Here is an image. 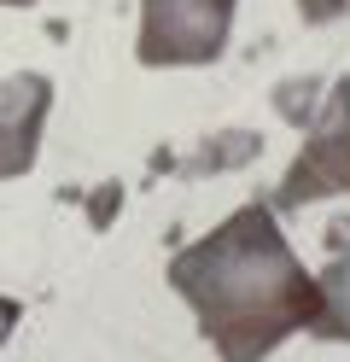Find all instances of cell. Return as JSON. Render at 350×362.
I'll list each match as a JSON object with an SVG mask.
<instances>
[{
	"label": "cell",
	"instance_id": "obj_1",
	"mask_svg": "<svg viewBox=\"0 0 350 362\" xmlns=\"http://www.w3.org/2000/svg\"><path fill=\"white\" fill-rule=\"evenodd\" d=\"M170 286L193 304L199 333L222 362H263L321 310L315 275H303L263 205L233 211L216 234L187 245L170 263Z\"/></svg>",
	"mask_w": 350,
	"mask_h": 362
},
{
	"label": "cell",
	"instance_id": "obj_2",
	"mask_svg": "<svg viewBox=\"0 0 350 362\" xmlns=\"http://www.w3.org/2000/svg\"><path fill=\"white\" fill-rule=\"evenodd\" d=\"M233 0H146L140 59L146 64H199L222 53Z\"/></svg>",
	"mask_w": 350,
	"mask_h": 362
},
{
	"label": "cell",
	"instance_id": "obj_3",
	"mask_svg": "<svg viewBox=\"0 0 350 362\" xmlns=\"http://www.w3.org/2000/svg\"><path fill=\"white\" fill-rule=\"evenodd\" d=\"M344 117H350V94L333 105V129L315 134V146L298 158V170L280 193V205H303V199H321L333 187H350V134H344Z\"/></svg>",
	"mask_w": 350,
	"mask_h": 362
},
{
	"label": "cell",
	"instance_id": "obj_4",
	"mask_svg": "<svg viewBox=\"0 0 350 362\" xmlns=\"http://www.w3.org/2000/svg\"><path fill=\"white\" fill-rule=\"evenodd\" d=\"M47 111V82L18 76L0 88V175H23L35 164V134Z\"/></svg>",
	"mask_w": 350,
	"mask_h": 362
},
{
	"label": "cell",
	"instance_id": "obj_5",
	"mask_svg": "<svg viewBox=\"0 0 350 362\" xmlns=\"http://www.w3.org/2000/svg\"><path fill=\"white\" fill-rule=\"evenodd\" d=\"M315 286H321V310H315L310 333H321V339H350V257L333 263Z\"/></svg>",
	"mask_w": 350,
	"mask_h": 362
},
{
	"label": "cell",
	"instance_id": "obj_6",
	"mask_svg": "<svg viewBox=\"0 0 350 362\" xmlns=\"http://www.w3.org/2000/svg\"><path fill=\"white\" fill-rule=\"evenodd\" d=\"M18 315H23V310H18L12 298H0V345H6V339H12V327H18Z\"/></svg>",
	"mask_w": 350,
	"mask_h": 362
},
{
	"label": "cell",
	"instance_id": "obj_7",
	"mask_svg": "<svg viewBox=\"0 0 350 362\" xmlns=\"http://www.w3.org/2000/svg\"><path fill=\"white\" fill-rule=\"evenodd\" d=\"M111 211H117V187H105V193H100V199H93V222H105V216H111Z\"/></svg>",
	"mask_w": 350,
	"mask_h": 362
}]
</instances>
